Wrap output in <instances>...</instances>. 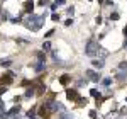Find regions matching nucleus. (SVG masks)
I'll list each match as a JSON object with an SVG mask.
<instances>
[{"label":"nucleus","mask_w":127,"mask_h":119,"mask_svg":"<svg viewBox=\"0 0 127 119\" xmlns=\"http://www.w3.org/2000/svg\"><path fill=\"white\" fill-rule=\"evenodd\" d=\"M19 111H20V107H19V106H15V107H12V109H10L9 114H15V112H19Z\"/></svg>","instance_id":"dca6fc26"},{"label":"nucleus","mask_w":127,"mask_h":119,"mask_svg":"<svg viewBox=\"0 0 127 119\" xmlns=\"http://www.w3.org/2000/svg\"><path fill=\"white\" fill-rule=\"evenodd\" d=\"M87 77L90 80H93V82H98V80H100V75H98V73H95L93 70H87Z\"/></svg>","instance_id":"7ed1b4c3"},{"label":"nucleus","mask_w":127,"mask_h":119,"mask_svg":"<svg viewBox=\"0 0 127 119\" xmlns=\"http://www.w3.org/2000/svg\"><path fill=\"white\" fill-rule=\"evenodd\" d=\"M51 19H53V20H59V15H58V14H53Z\"/></svg>","instance_id":"4be33fe9"},{"label":"nucleus","mask_w":127,"mask_h":119,"mask_svg":"<svg viewBox=\"0 0 127 119\" xmlns=\"http://www.w3.org/2000/svg\"><path fill=\"white\" fill-rule=\"evenodd\" d=\"M110 19H112V20H119V14H112Z\"/></svg>","instance_id":"6ab92c4d"},{"label":"nucleus","mask_w":127,"mask_h":119,"mask_svg":"<svg viewBox=\"0 0 127 119\" xmlns=\"http://www.w3.org/2000/svg\"><path fill=\"white\" fill-rule=\"evenodd\" d=\"M32 10H34V3H32V0H27L26 2V12L27 14H32Z\"/></svg>","instance_id":"39448f33"},{"label":"nucleus","mask_w":127,"mask_h":119,"mask_svg":"<svg viewBox=\"0 0 127 119\" xmlns=\"http://www.w3.org/2000/svg\"><path fill=\"white\" fill-rule=\"evenodd\" d=\"M66 95H68L69 100H78V94H76V90H66Z\"/></svg>","instance_id":"20e7f679"},{"label":"nucleus","mask_w":127,"mask_h":119,"mask_svg":"<svg viewBox=\"0 0 127 119\" xmlns=\"http://www.w3.org/2000/svg\"><path fill=\"white\" fill-rule=\"evenodd\" d=\"M90 118L95 119V118H97V112H95V111H92V112H90Z\"/></svg>","instance_id":"b1692460"},{"label":"nucleus","mask_w":127,"mask_h":119,"mask_svg":"<svg viewBox=\"0 0 127 119\" xmlns=\"http://www.w3.org/2000/svg\"><path fill=\"white\" fill-rule=\"evenodd\" d=\"M32 119H34V118H32Z\"/></svg>","instance_id":"c756f323"},{"label":"nucleus","mask_w":127,"mask_h":119,"mask_svg":"<svg viewBox=\"0 0 127 119\" xmlns=\"http://www.w3.org/2000/svg\"><path fill=\"white\" fill-rule=\"evenodd\" d=\"M39 5H41V7H44V5H48V0H39Z\"/></svg>","instance_id":"412c9836"},{"label":"nucleus","mask_w":127,"mask_h":119,"mask_svg":"<svg viewBox=\"0 0 127 119\" xmlns=\"http://www.w3.org/2000/svg\"><path fill=\"white\" fill-rule=\"evenodd\" d=\"M98 2H100V3H103V0H98Z\"/></svg>","instance_id":"c85d7f7f"},{"label":"nucleus","mask_w":127,"mask_h":119,"mask_svg":"<svg viewBox=\"0 0 127 119\" xmlns=\"http://www.w3.org/2000/svg\"><path fill=\"white\" fill-rule=\"evenodd\" d=\"M26 97H27V99H31V97H34V89L27 90V92H26Z\"/></svg>","instance_id":"ddd939ff"},{"label":"nucleus","mask_w":127,"mask_h":119,"mask_svg":"<svg viewBox=\"0 0 127 119\" xmlns=\"http://www.w3.org/2000/svg\"><path fill=\"white\" fill-rule=\"evenodd\" d=\"M64 3H66V0H56V2L53 3V9H58V7L64 5Z\"/></svg>","instance_id":"1a4fd4ad"},{"label":"nucleus","mask_w":127,"mask_h":119,"mask_svg":"<svg viewBox=\"0 0 127 119\" xmlns=\"http://www.w3.org/2000/svg\"><path fill=\"white\" fill-rule=\"evenodd\" d=\"M44 60H46L44 53H37V61H39V63H44Z\"/></svg>","instance_id":"f8f14e48"},{"label":"nucleus","mask_w":127,"mask_h":119,"mask_svg":"<svg viewBox=\"0 0 127 119\" xmlns=\"http://www.w3.org/2000/svg\"><path fill=\"white\" fill-rule=\"evenodd\" d=\"M42 50H44V51H49V50H51V43H49V41H44V44H42Z\"/></svg>","instance_id":"9b49d317"},{"label":"nucleus","mask_w":127,"mask_h":119,"mask_svg":"<svg viewBox=\"0 0 127 119\" xmlns=\"http://www.w3.org/2000/svg\"><path fill=\"white\" fill-rule=\"evenodd\" d=\"M69 80H71V77H69V75H63V77H61V78H59V82H61V83H63V85H66V83H68Z\"/></svg>","instance_id":"6e6552de"},{"label":"nucleus","mask_w":127,"mask_h":119,"mask_svg":"<svg viewBox=\"0 0 127 119\" xmlns=\"http://www.w3.org/2000/svg\"><path fill=\"white\" fill-rule=\"evenodd\" d=\"M85 53H87L88 56H95L98 53V43L97 41H88L87 48H85Z\"/></svg>","instance_id":"f03ea898"},{"label":"nucleus","mask_w":127,"mask_h":119,"mask_svg":"<svg viewBox=\"0 0 127 119\" xmlns=\"http://www.w3.org/2000/svg\"><path fill=\"white\" fill-rule=\"evenodd\" d=\"M92 65H93L95 68H102V66H103V60H93Z\"/></svg>","instance_id":"423d86ee"},{"label":"nucleus","mask_w":127,"mask_h":119,"mask_svg":"<svg viewBox=\"0 0 127 119\" xmlns=\"http://www.w3.org/2000/svg\"><path fill=\"white\" fill-rule=\"evenodd\" d=\"M71 24H73V20H71V19H68V20H66V22H64V26H66V27H69Z\"/></svg>","instance_id":"5701e85b"},{"label":"nucleus","mask_w":127,"mask_h":119,"mask_svg":"<svg viewBox=\"0 0 127 119\" xmlns=\"http://www.w3.org/2000/svg\"><path fill=\"white\" fill-rule=\"evenodd\" d=\"M12 82V73H7L5 77H2V83H10Z\"/></svg>","instance_id":"0eeeda50"},{"label":"nucleus","mask_w":127,"mask_h":119,"mask_svg":"<svg viewBox=\"0 0 127 119\" xmlns=\"http://www.w3.org/2000/svg\"><path fill=\"white\" fill-rule=\"evenodd\" d=\"M102 83H103L105 87H108V85L112 83V78H103V80H102Z\"/></svg>","instance_id":"2eb2a0df"},{"label":"nucleus","mask_w":127,"mask_h":119,"mask_svg":"<svg viewBox=\"0 0 127 119\" xmlns=\"http://www.w3.org/2000/svg\"><path fill=\"white\" fill-rule=\"evenodd\" d=\"M119 70H120V73H124V71L127 73V61H122V63L119 65Z\"/></svg>","instance_id":"9d476101"},{"label":"nucleus","mask_w":127,"mask_h":119,"mask_svg":"<svg viewBox=\"0 0 127 119\" xmlns=\"http://www.w3.org/2000/svg\"><path fill=\"white\" fill-rule=\"evenodd\" d=\"M61 119H71V114H64V116H61Z\"/></svg>","instance_id":"393cba45"},{"label":"nucleus","mask_w":127,"mask_h":119,"mask_svg":"<svg viewBox=\"0 0 127 119\" xmlns=\"http://www.w3.org/2000/svg\"><path fill=\"white\" fill-rule=\"evenodd\" d=\"M90 94H92V95H93V97H95V99H98V97H100V94H98L97 90H92V92H90Z\"/></svg>","instance_id":"a211bd4d"},{"label":"nucleus","mask_w":127,"mask_h":119,"mask_svg":"<svg viewBox=\"0 0 127 119\" xmlns=\"http://www.w3.org/2000/svg\"><path fill=\"white\" fill-rule=\"evenodd\" d=\"M2 66H10V61H0Z\"/></svg>","instance_id":"aec40b11"},{"label":"nucleus","mask_w":127,"mask_h":119,"mask_svg":"<svg viewBox=\"0 0 127 119\" xmlns=\"http://www.w3.org/2000/svg\"><path fill=\"white\" fill-rule=\"evenodd\" d=\"M44 20H46V14H42V15H32L31 14V17L27 19V27L36 32V31H39L42 27Z\"/></svg>","instance_id":"f257e3e1"},{"label":"nucleus","mask_w":127,"mask_h":119,"mask_svg":"<svg viewBox=\"0 0 127 119\" xmlns=\"http://www.w3.org/2000/svg\"><path fill=\"white\" fill-rule=\"evenodd\" d=\"M3 109H5V107H3V102L0 100V111H3Z\"/></svg>","instance_id":"a878e982"},{"label":"nucleus","mask_w":127,"mask_h":119,"mask_svg":"<svg viewBox=\"0 0 127 119\" xmlns=\"http://www.w3.org/2000/svg\"><path fill=\"white\" fill-rule=\"evenodd\" d=\"M98 51H100V56H102V58H107V51L105 50H100V48H98Z\"/></svg>","instance_id":"f3484780"},{"label":"nucleus","mask_w":127,"mask_h":119,"mask_svg":"<svg viewBox=\"0 0 127 119\" xmlns=\"http://www.w3.org/2000/svg\"><path fill=\"white\" fill-rule=\"evenodd\" d=\"M44 70V63H37L36 65V71H42Z\"/></svg>","instance_id":"4468645a"},{"label":"nucleus","mask_w":127,"mask_h":119,"mask_svg":"<svg viewBox=\"0 0 127 119\" xmlns=\"http://www.w3.org/2000/svg\"><path fill=\"white\" fill-rule=\"evenodd\" d=\"M124 36H126V39H127V27H124Z\"/></svg>","instance_id":"bb28decb"},{"label":"nucleus","mask_w":127,"mask_h":119,"mask_svg":"<svg viewBox=\"0 0 127 119\" xmlns=\"http://www.w3.org/2000/svg\"><path fill=\"white\" fill-rule=\"evenodd\" d=\"M126 46H127V39H126V41H124V48H126Z\"/></svg>","instance_id":"cd10ccee"}]
</instances>
